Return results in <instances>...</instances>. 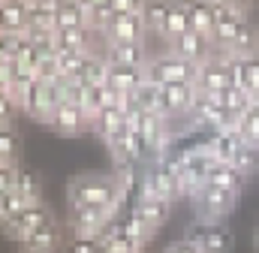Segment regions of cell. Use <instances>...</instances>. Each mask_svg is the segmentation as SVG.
Instances as JSON below:
<instances>
[{
	"mask_svg": "<svg viewBox=\"0 0 259 253\" xmlns=\"http://www.w3.org/2000/svg\"><path fill=\"white\" fill-rule=\"evenodd\" d=\"M112 6L118 15H142L145 0H112Z\"/></svg>",
	"mask_w": 259,
	"mask_h": 253,
	"instance_id": "obj_31",
	"label": "cell"
},
{
	"mask_svg": "<svg viewBox=\"0 0 259 253\" xmlns=\"http://www.w3.org/2000/svg\"><path fill=\"white\" fill-rule=\"evenodd\" d=\"M112 223H115V217L106 214V211H97V208H75V211H69V229L75 232V238H97L100 241V235Z\"/></svg>",
	"mask_w": 259,
	"mask_h": 253,
	"instance_id": "obj_6",
	"label": "cell"
},
{
	"mask_svg": "<svg viewBox=\"0 0 259 253\" xmlns=\"http://www.w3.org/2000/svg\"><path fill=\"white\" fill-rule=\"evenodd\" d=\"M145 81H148V78H145V69H139V66H115V63H109V88L124 91V94H136Z\"/></svg>",
	"mask_w": 259,
	"mask_h": 253,
	"instance_id": "obj_17",
	"label": "cell"
},
{
	"mask_svg": "<svg viewBox=\"0 0 259 253\" xmlns=\"http://www.w3.org/2000/svg\"><path fill=\"white\" fill-rule=\"evenodd\" d=\"M91 130H97L106 142L109 139H115V136H121L124 130H127V112H121V109H103V112H97V118H94V124Z\"/></svg>",
	"mask_w": 259,
	"mask_h": 253,
	"instance_id": "obj_19",
	"label": "cell"
},
{
	"mask_svg": "<svg viewBox=\"0 0 259 253\" xmlns=\"http://www.w3.org/2000/svg\"><path fill=\"white\" fill-rule=\"evenodd\" d=\"M172 6H175V0H145V6H142V21H145L148 36H157V39H160L163 24H166Z\"/></svg>",
	"mask_w": 259,
	"mask_h": 253,
	"instance_id": "obj_15",
	"label": "cell"
},
{
	"mask_svg": "<svg viewBox=\"0 0 259 253\" xmlns=\"http://www.w3.org/2000/svg\"><path fill=\"white\" fill-rule=\"evenodd\" d=\"M226 88H232V81H229V66H226V61L220 55H214L205 63H199V72H196V91L199 94L220 97Z\"/></svg>",
	"mask_w": 259,
	"mask_h": 253,
	"instance_id": "obj_5",
	"label": "cell"
},
{
	"mask_svg": "<svg viewBox=\"0 0 259 253\" xmlns=\"http://www.w3.org/2000/svg\"><path fill=\"white\" fill-rule=\"evenodd\" d=\"M72 27H88V12L72 3H58L55 30H72Z\"/></svg>",
	"mask_w": 259,
	"mask_h": 253,
	"instance_id": "obj_24",
	"label": "cell"
},
{
	"mask_svg": "<svg viewBox=\"0 0 259 253\" xmlns=\"http://www.w3.org/2000/svg\"><path fill=\"white\" fill-rule=\"evenodd\" d=\"M124 184L118 175H109V172H81L69 181L66 187V199H69V208H97V211H106L115 217V208L121 205L124 199Z\"/></svg>",
	"mask_w": 259,
	"mask_h": 253,
	"instance_id": "obj_1",
	"label": "cell"
},
{
	"mask_svg": "<svg viewBox=\"0 0 259 253\" xmlns=\"http://www.w3.org/2000/svg\"><path fill=\"white\" fill-rule=\"evenodd\" d=\"M187 15H190V30L211 39V33H214V0H187Z\"/></svg>",
	"mask_w": 259,
	"mask_h": 253,
	"instance_id": "obj_18",
	"label": "cell"
},
{
	"mask_svg": "<svg viewBox=\"0 0 259 253\" xmlns=\"http://www.w3.org/2000/svg\"><path fill=\"white\" fill-rule=\"evenodd\" d=\"M0 3H6V0H0Z\"/></svg>",
	"mask_w": 259,
	"mask_h": 253,
	"instance_id": "obj_38",
	"label": "cell"
},
{
	"mask_svg": "<svg viewBox=\"0 0 259 253\" xmlns=\"http://www.w3.org/2000/svg\"><path fill=\"white\" fill-rule=\"evenodd\" d=\"M21 253H30V250H21Z\"/></svg>",
	"mask_w": 259,
	"mask_h": 253,
	"instance_id": "obj_37",
	"label": "cell"
},
{
	"mask_svg": "<svg viewBox=\"0 0 259 253\" xmlns=\"http://www.w3.org/2000/svg\"><path fill=\"white\" fill-rule=\"evenodd\" d=\"M196 72H199L196 63L172 55L169 49L151 55V61L145 66V78L151 85H160V88L163 85H196Z\"/></svg>",
	"mask_w": 259,
	"mask_h": 253,
	"instance_id": "obj_2",
	"label": "cell"
},
{
	"mask_svg": "<svg viewBox=\"0 0 259 253\" xmlns=\"http://www.w3.org/2000/svg\"><path fill=\"white\" fill-rule=\"evenodd\" d=\"M214 3L229 6V9H235V12H247V6H250V0H214Z\"/></svg>",
	"mask_w": 259,
	"mask_h": 253,
	"instance_id": "obj_34",
	"label": "cell"
},
{
	"mask_svg": "<svg viewBox=\"0 0 259 253\" xmlns=\"http://www.w3.org/2000/svg\"><path fill=\"white\" fill-rule=\"evenodd\" d=\"M46 124L52 126L55 133H61V136H78V133L91 130V118H88L84 109L75 106V103H58Z\"/></svg>",
	"mask_w": 259,
	"mask_h": 253,
	"instance_id": "obj_8",
	"label": "cell"
},
{
	"mask_svg": "<svg viewBox=\"0 0 259 253\" xmlns=\"http://www.w3.org/2000/svg\"><path fill=\"white\" fill-rule=\"evenodd\" d=\"M187 30H190V15H187V3H178V0H175V6H172L169 18H166V24H163V33H160V39H163V43H166V49H169V43L181 39V36H184Z\"/></svg>",
	"mask_w": 259,
	"mask_h": 253,
	"instance_id": "obj_20",
	"label": "cell"
},
{
	"mask_svg": "<svg viewBox=\"0 0 259 253\" xmlns=\"http://www.w3.org/2000/svg\"><path fill=\"white\" fill-rule=\"evenodd\" d=\"M196 202V214H199V223H223L235 205H238V196L235 193H226L220 187H211L205 184V190L193 199Z\"/></svg>",
	"mask_w": 259,
	"mask_h": 253,
	"instance_id": "obj_3",
	"label": "cell"
},
{
	"mask_svg": "<svg viewBox=\"0 0 259 253\" xmlns=\"http://www.w3.org/2000/svg\"><path fill=\"white\" fill-rule=\"evenodd\" d=\"M103 58L115 66H139L145 69L151 61V49L148 43H130V46H106L103 43Z\"/></svg>",
	"mask_w": 259,
	"mask_h": 253,
	"instance_id": "obj_11",
	"label": "cell"
},
{
	"mask_svg": "<svg viewBox=\"0 0 259 253\" xmlns=\"http://www.w3.org/2000/svg\"><path fill=\"white\" fill-rule=\"evenodd\" d=\"M88 58H91V55H78V52H58V55H55V61H58V69H61V78L81 81L84 66H88Z\"/></svg>",
	"mask_w": 259,
	"mask_h": 253,
	"instance_id": "obj_22",
	"label": "cell"
},
{
	"mask_svg": "<svg viewBox=\"0 0 259 253\" xmlns=\"http://www.w3.org/2000/svg\"><path fill=\"white\" fill-rule=\"evenodd\" d=\"M145 39H148V30H145L142 15H118L103 33L106 46H130V43H145Z\"/></svg>",
	"mask_w": 259,
	"mask_h": 253,
	"instance_id": "obj_7",
	"label": "cell"
},
{
	"mask_svg": "<svg viewBox=\"0 0 259 253\" xmlns=\"http://www.w3.org/2000/svg\"><path fill=\"white\" fill-rule=\"evenodd\" d=\"M81 81L91 85V88H103V85H109V61H106L103 55H91V58H88V66H84Z\"/></svg>",
	"mask_w": 259,
	"mask_h": 253,
	"instance_id": "obj_25",
	"label": "cell"
},
{
	"mask_svg": "<svg viewBox=\"0 0 259 253\" xmlns=\"http://www.w3.org/2000/svg\"><path fill=\"white\" fill-rule=\"evenodd\" d=\"M61 244H64V229H61V226H58V220H55V223L42 226L39 232L27 235V238L21 241V250H30V253H58V250H61Z\"/></svg>",
	"mask_w": 259,
	"mask_h": 253,
	"instance_id": "obj_14",
	"label": "cell"
},
{
	"mask_svg": "<svg viewBox=\"0 0 259 253\" xmlns=\"http://www.w3.org/2000/svg\"><path fill=\"white\" fill-rule=\"evenodd\" d=\"M244 181H247V178H244L235 166H229V163H214L211 172H208V184H211V187H220V190H226V193H235V196H241Z\"/></svg>",
	"mask_w": 259,
	"mask_h": 253,
	"instance_id": "obj_16",
	"label": "cell"
},
{
	"mask_svg": "<svg viewBox=\"0 0 259 253\" xmlns=\"http://www.w3.org/2000/svg\"><path fill=\"white\" fill-rule=\"evenodd\" d=\"M256 247H259V226H256Z\"/></svg>",
	"mask_w": 259,
	"mask_h": 253,
	"instance_id": "obj_36",
	"label": "cell"
},
{
	"mask_svg": "<svg viewBox=\"0 0 259 253\" xmlns=\"http://www.w3.org/2000/svg\"><path fill=\"white\" fill-rule=\"evenodd\" d=\"M187 241H193L199 253H232L235 247V235L226 223H196Z\"/></svg>",
	"mask_w": 259,
	"mask_h": 253,
	"instance_id": "obj_4",
	"label": "cell"
},
{
	"mask_svg": "<svg viewBox=\"0 0 259 253\" xmlns=\"http://www.w3.org/2000/svg\"><path fill=\"white\" fill-rule=\"evenodd\" d=\"M18 154H21V142L12 133V126H0V163L6 166H18Z\"/></svg>",
	"mask_w": 259,
	"mask_h": 253,
	"instance_id": "obj_26",
	"label": "cell"
},
{
	"mask_svg": "<svg viewBox=\"0 0 259 253\" xmlns=\"http://www.w3.org/2000/svg\"><path fill=\"white\" fill-rule=\"evenodd\" d=\"M238 139H241V145L259 151V103H253V106L238 118Z\"/></svg>",
	"mask_w": 259,
	"mask_h": 253,
	"instance_id": "obj_23",
	"label": "cell"
},
{
	"mask_svg": "<svg viewBox=\"0 0 259 253\" xmlns=\"http://www.w3.org/2000/svg\"><path fill=\"white\" fill-rule=\"evenodd\" d=\"M24 208H27V202H24L15 190H12V193H6V196H0V223H3V226H9V223L24 211Z\"/></svg>",
	"mask_w": 259,
	"mask_h": 253,
	"instance_id": "obj_27",
	"label": "cell"
},
{
	"mask_svg": "<svg viewBox=\"0 0 259 253\" xmlns=\"http://www.w3.org/2000/svg\"><path fill=\"white\" fill-rule=\"evenodd\" d=\"M15 193H18L27 205H39V202H42V181H39V175H36L33 169L18 166V172H15Z\"/></svg>",
	"mask_w": 259,
	"mask_h": 253,
	"instance_id": "obj_21",
	"label": "cell"
},
{
	"mask_svg": "<svg viewBox=\"0 0 259 253\" xmlns=\"http://www.w3.org/2000/svg\"><path fill=\"white\" fill-rule=\"evenodd\" d=\"M106 3H112V0H88V12H91L94 6H106Z\"/></svg>",
	"mask_w": 259,
	"mask_h": 253,
	"instance_id": "obj_35",
	"label": "cell"
},
{
	"mask_svg": "<svg viewBox=\"0 0 259 253\" xmlns=\"http://www.w3.org/2000/svg\"><path fill=\"white\" fill-rule=\"evenodd\" d=\"M27 24H30L27 0H6V3H0V33L18 36V33L27 30Z\"/></svg>",
	"mask_w": 259,
	"mask_h": 253,
	"instance_id": "obj_12",
	"label": "cell"
},
{
	"mask_svg": "<svg viewBox=\"0 0 259 253\" xmlns=\"http://www.w3.org/2000/svg\"><path fill=\"white\" fill-rule=\"evenodd\" d=\"M49 223H55V217H52V208L46 205V202H39V205H27L6 229L18 238V241H24L27 235H33V232H39L42 226H49Z\"/></svg>",
	"mask_w": 259,
	"mask_h": 253,
	"instance_id": "obj_9",
	"label": "cell"
},
{
	"mask_svg": "<svg viewBox=\"0 0 259 253\" xmlns=\"http://www.w3.org/2000/svg\"><path fill=\"white\" fill-rule=\"evenodd\" d=\"M229 166H235L244 178H247V175H253V172L259 169V151H256V148L241 145V148H238V154H235V160H232Z\"/></svg>",
	"mask_w": 259,
	"mask_h": 253,
	"instance_id": "obj_28",
	"label": "cell"
},
{
	"mask_svg": "<svg viewBox=\"0 0 259 253\" xmlns=\"http://www.w3.org/2000/svg\"><path fill=\"white\" fill-rule=\"evenodd\" d=\"M15 115H18V106H15V100H12L9 94H0V126H9Z\"/></svg>",
	"mask_w": 259,
	"mask_h": 253,
	"instance_id": "obj_29",
	"label": "cell"
},
{
	"mask_svg": "<svg viewBox=\"0 0 259 253\" xmlns=\"http://www.w3.org/2000/svg\"><path fill=\"white\" fill-rule=\"evenodd\" d=\"M15 172H18V166H6V163H0V193H3V196L15 190Z\"/></svg>",
	"mask_w": 259,
	"mask_h": 253,
	"instance_id": "obj_30",
	"label": "cell"
},
{
	"mask_svg": "<svg viewBox=\"0 0 259 253\" xmlns=\"http://www.w3.org/2000/svg\"><path fill=\"white\" fill-rule=\"evenodd\" d=\"M133 214H136V217L148 226V232H157V229L169 220V214H172V202L151 199V196H139V199H136Z\"/></svg>",
	"mask_w": 259,
	"mask_h": 253,
	"instance_id": "obj_13",
	"label": "cell"
},
{
	"mask_svg": "<svg viewBox=\"0 0 259 253\" xmlns=\"http://www.w3.org/2000/svg\"><path fill=\"white\" fill-rule=\"evenodd\" d=\"M66 253H103V250H100L97 238H72V244H69Z\"/></svg>",
	"mask_w": 259,
	"mask_h": 253,
	"instance_id": "obj_32",
	"label": "cell"
},
{
	"mask_svg": "<svg viewBox=\"0 0 259 253\" xmlns=\"http://www.w3.org/2000/svg\"><path fill=\"white\" fill-rule=\"evenodd\" d=\"M166 253H199V247H196L193 241H187V238H181V241H175V244H169V247H166Z\"/></svg>",
	"mask_w": 259,
	"mask_h": 253,
	"instance_id": "obj_33",
	"label": "cell"
},
{
	"mask_svg": "<svg viewBox=\"0 0 259 253\" xmlns=\"http://www.w3.org/2000/svg\"><path fill=\"white\" fill-rule=\"evenodd\" d=\"M169 52L172 55H178V58H184V61L190 63H205L208 58H214V43L208 39V36H202V33H196V30H187L181 39H175V43H169Z\"/></svg>",
	"mask_w": 259,
	"mask_h": 253,
	"instance_id": "obj_10",
	"label": "cell"
}]
</instances>
